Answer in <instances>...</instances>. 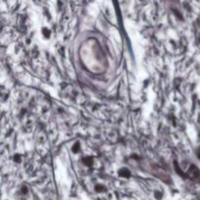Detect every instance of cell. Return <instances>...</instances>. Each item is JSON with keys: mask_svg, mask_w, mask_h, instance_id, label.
Returning a JSON list of instances; mask_svg holds the SVG:
<instances>
[{"mask_svg": "<svg viewBox=\"0 0 200 200\" xmlns=\"http://www.w3.org/2000/svg\"><path fill=\"white\" fill-rule=\"evenodd\" d=\"M195 35H196V41H197V44L200 47V25H197L196 28V30H195Z\"/></svg>", "mask_w": 200, "mask_h": 200, "instance_id": "6da1fadb", "label": "cell"}]
</instances>
